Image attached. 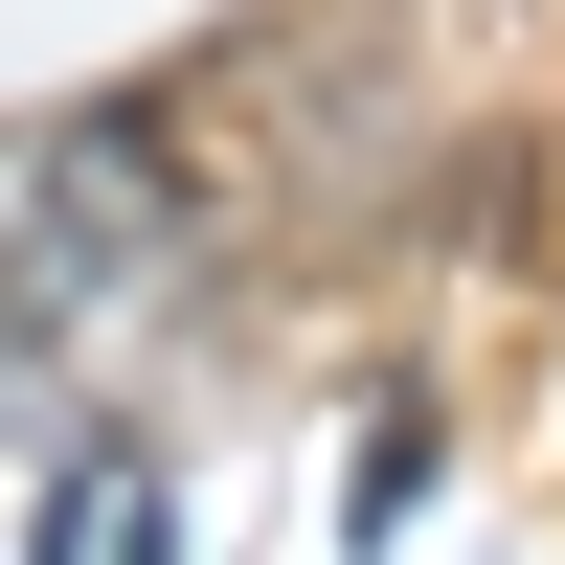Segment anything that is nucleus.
Masks as SVG:
<instances>
[{
  "instance_id": "1",
  "label": "nucleus",
  "mask_w": 565,
  "mask_h": 565,
  "mask_svg": "<svg viewBox=\"0 0 565 565\" xmlns=\"http://www.w3.org/2000/svg\"><path fill=\"white\" fill-rule=\"evenodd\" d=\"M181 226H204L181 90H90V114H45V136H23V385L68 362V295H136Z\"/></svg>"
}]
</instances>
